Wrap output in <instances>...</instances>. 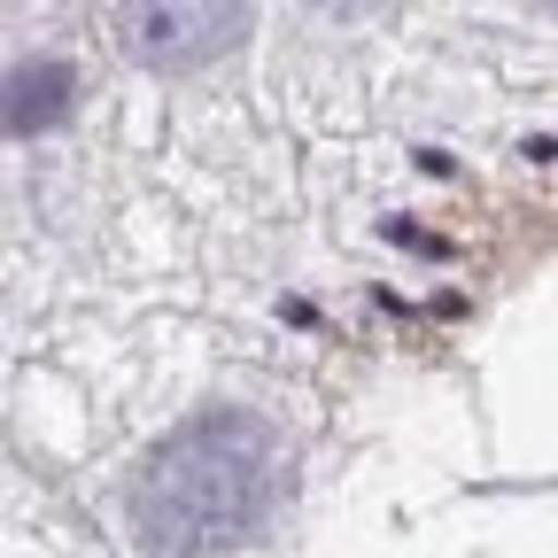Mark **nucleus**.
<instances>
[{
	"mask_svg": "<svg viewBox=\"0 0 558 558\" xmlns=\"http://www.w3.org/2000/svg\"><path fill=\"white\" fill-rule=\"evenodd\" d=\"M279 497H288V442L271 435V418L218 403L140 458L124 488V520L140 550L156 558H209L248 543L279 512Z\"/></svg>",
	"mask_w": 558,
	"mask_h": 558,
	"instance_id": "f257e3e1",
	"label": "nucleus"
},
{
	"mask_svg": "<svg viewBox=\"0 0 558 558\" xmlns=\"http://www.w3.org/2000/svg\"><path fill=\"white\" fill-rule=\"evenodd\" d=\"M256 0H117V47L140 70H202L248 39Z\"/></svg>",
	"mask_w": 558,
	"mask_h": 558,
	"instance_id": "f03ea898",
	"label": "nucleus"
},
{
	"mask_svg": "<svg viewBox=\"0 0 558 558\" xmlns=\"http://www.w3.org/2000/svg\"><path fill=\"white\" fill-rule=\"evenodd\" d=\"M70 94H78V78H70V62L62 54H24L16 70H9V132L16 140H32V132H54L62 117H70Z\"/></svg>",
	"mask_w": 558,
	"mask_h": 558,
	"instance_id": "7ed1b4c3",
	"label": "nucleus"
},
{
	"mask_svg": "<svg viewBox=\"0 0 558 558\" xmlns=\"http://www.w3.org/2000/svg\"><path fill=\"white\" fill-rule=\"evenodd\" d=\"M311 9H326V16H373L380 0H311Z\"/></svg>",
	"mask_w": 558,
	"mask_h": 558,
	"instance_id": "20e7f679",
	"label": "nucleus"
},
{
	"mask_svg": "<svg viewBox=\"0 0 558 558\" xmlns=\"http://www.w3.org/2000/svg\"><path fill=\"white\" fill-rule=\"evenodd\" d=\"M550 9H558V0H550Z\"/></svg>",
	"mask_w": 558,
	"mask_h": 558,
	"instance_id": "39448f33",
	"label": "nucleus"
}]
</instances>
